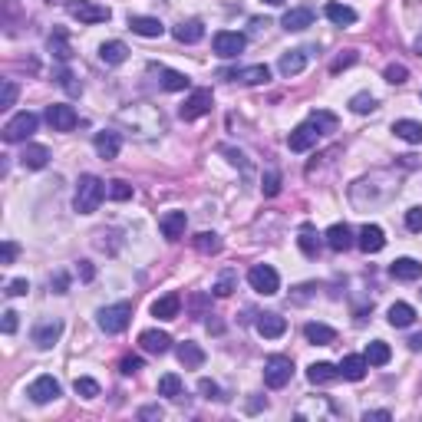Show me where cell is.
I'll list each match as a JSON object with an SVG mask.
<instances>
[{
    "instance_id": "ac0fdd59",
    "label": "cell",
    "mask_w": 422,
    "mask_h": 422,
    "mask_svg": "<svg viewBox=\"0 0 422 422\" xmlns=\"http://www.w3.org/2000/svg\"><path fill=\"white\" fill-rule=\"evenodd\" d=\"M258 333L264 336V340H278V336L287 333V320L280 314H258Z\"/></svg>"
},
{
    "instance_id": "5bb4252c",
    "label": "cell",
    "mask_w": 422,
    "mask_h": 422,
    "mask_svg": "<svg viewBox=\"0 0 422 422\" xmlns=\"http://www.w3.org/2000/svg\"><path fill=\"white\" fill-rule=\"evenodd\" d=\"M356 244H360V251L363 254H380V251L386 248V234L380 224H363L360 228V238H356Z\"/></svg>"
},
{
    "instance_id": "e7e4bbea",
    "label": "cell",
    "mask_w": 422,
    "mask_h": 422,
    "mask_svg": "<svg viewBox=\"0 0 422 422\" xmlns=\"http://www.w3.org/2000/svg\"><path fill=\"white\" fill-rule=\"evenodd\" d=\"M264 4H270V7H280V4H284V0H264Z\"/></svg>"
},
{
    "instance_id": "2e32d148",
    "label": "cell",
    "mask_w": 422,
    "mask_h": 422,
    "mask_svg": "<svg viewBox=\"0 0 422 422\" xmlns=\"http://www.w3.org/2000/svg\"><path fill=\"white\" fill-rule=\"evenodd\" d=\"M307 59H310V50H290V53H284V57L278 59V73L287 79L297 76V73H304Z\"/></svg>"
},
{
    "instance_id": "6da1fadb",
    "label": "cell",
    "mask_w": 422,
    "mask_h": 422,
    "mask_svg": "<svg viewBox=\"0 0 422 422\" xmlns=\"http://www.w3.org/2000/svg\"><path fill=\"white\" fill-rule=\"evenodd\" d=\"M330 129H336V115L333 113H310L307 122H300L294 132L287 135V145L290 152H307V149H314L316 142H320V135L330 132Z\"/></svg>"
},
{
    "instance_id": "6f0895ef",
    "label": "cell",
    "mask_w": 422,
    "mask_h": 422,
    "mask_svg": "<svg viewBox=\"0 0 422 422\" xmlns=\"http://www.w3.org/2000/svg\"><path fill=\"white\" fill-rule=\"evenodd\" d=\"M17 310H4V324H0V326H4V333H17Z\"/></svg>"
},
{
    "instance_id": "91938a15",
    "label": "cell",
    "mask_w": 422,
    "mask_h": 422,
    "mask_svg": "<svg viewBox=\"0 0 422 422\" xmlns=\"http://www.w3.org/2000/svg\"><path fill=\"white\" fill-rule=\"evenodd\" d=\"M79 278L86 280V284L96 278V270H93V264H89V261H79Z\"/></svg>"
},
{
    "instance_id": "484cf974",
    "label": "cell",
    "mask_w": 422,
    "mask_h": 422,
    "mask_svg": "<svg viewBox=\"0 0 422 422\" xmlns=\"http://www.w3.org/2000/svg\"><path fill=\"white\" fill-rule=\"evenodd\" d=\"M307 380L314 386H326V383H333V380H340V366H333V363H310L307 366Z\"/></svg>"
},
{
    "instance_id": "680465c9",
    "label": "cell",
    "mask_w": 422,
    "mask_h": 422,
    "mask_svg": "<svg viewBox=\"0 0 422 422\" xmlns=\"http://www.w3.org/2000/svg\"><path fill=\"white\" fill-rule=\"evenodd\" d=\"M162 406L159 403H152V406H142V409H139V419H162Z\"/></svg>"
},
{
    "instance_id": "11a10c76",
    "label": "cell",
    "mask_w": 422,
    "mask_h": 422,
    "mask_svg": "<svg viewBox=\"0 0 422 422\" xmlns=\"http://www.w3.org/2000/svg\"><path fill=\"white\" fill-rule=\"evenodd\" d=\"M27 290H30L27 278H17V280H10V284H7V294H10V297H23Z\"/></svg>"
},
{
    "instance_id": "f1b7e54d",
    "label": "cell",
    "mask_w": 422,
    "mask_h": 422,
    "mask_svg": "<svg viewBox=\"0 0 422 422\" xmlns=\"http://www.w3.org/2000/svg\"><path fill=\"white\" fill-rule=\"evenodd\" d=\"M178 310H182V297L178 294H165V297H159L152 304V316H159V320H175Z\"/></svg>"
},
{
    "instance_id": "681fc988",
    "label": "cell",
    "mask_w": 422,
    "mask_h": 422,
    "mask_svg": "<svg viewBox=\"0 0 422 422\" xmlns=\"http://www.w3.org/2000/svg\"><path fill=\"white\" fill-rule=\"evenodd\" d=\"M17 103V83L13 79H4V99H0V109H10Z\"/></svg>"
},
{
    "instance_id": "1f68e13d",
    "label": "cell",
    "mask_w": 422,
    "mask_h": 422,
    "mask_svg": "<svg viewBox=\"0 0 422 422\" xmlns=\"http://www.w3.org/2000/svg\"><path fill=\"white\" fill-rule=\"evenodd\" d=\"M304 336H307V343H316V346H330L336 340V330L326 324H307L304 326Z\"/></svg>"
},
{
    "instance_id": "ee69618b",
    "label": "cell",
    "mask_w": 422,
    "mask_h": 422,
    "mask_svg": "<svg viewBox=\"0 0 422 422\" xmlns=\"http://www.w3.org/2000/svg\"><path fill=\"white\" fill-rule=\"evenodd\" d=\"M109 198H113V202H129V198H132V185L122 182V178L109 182Z\"/></svg>"
},
{
    "instance_id": "ab89813d",
    "label": "cell",
    "mask_w": 422,
    "mask_h": 422,
    "mask_svg": "<svg viewBox=\"0 0 422 422\" xmlns=\"http://www.w3.org/2000/svg\"><path fill=\"white\" fill-rule=\"evenodd\" d=\"M162 89H169V93H182V89H188V76L178 73V69H162Z\"/></svg>"
},
{
    "instance_id": "30bf717a",
    "label": "cell",
    "mask_w": 422,
    "mask_h": 422,
    "mask_svg": "<svg viewBox=\"0 0 422 422\" xmlns=\"http://www.w3.org/2000/svg\"><path fill=\"white\" fill-rule=\"evenodd\" d=\"M244 33H234V30H221V33H215V40H211V47H215V53H218L221 59H234L244 50Z\"/></svg>"
},
{
    "instance_id": "836d02e7",
    "label": "cell",
    "mask_w": 422,
    "mask_h": 422,
    "mask_svg": "<svg viewBox=\"0 0 422 422\" xmlns=\"http://www.w3.org/2000/svg\"><path fill=\"white\" fill-rule=\"evenodd\" d=\"M297 248L307 254V258H316L320 254V234L314 231V224H304L297 234Z\"/></svg>"
},
{
    "instance_id": "83f0119b",
    "label": "cell",
    "mask_w": 422,
    "mask_h": 422,
    "mask_svg": "<svg viewBox=\"0 0 422 422\" xmlns=\"http://www.w3.org/2000/svg\"><path fill=\"white\" fill-rule=\"evenodd\" d=\"M125 57H129V47H125L122 40H109V43L99 47V59H103L106 67H119V63H125Z\"/></svg>"
},
{
    "instance_id": "7dc6e473",
    "label": "cell",
    "mask_w": 422,
    "mask_h": 422,
    "mask_svg": "<svg viewBox=\"0 0 422 422\" xmlns=\"http://www.w3.org/2000/svg\"><path fill=\"white\" fill-rule=\"evenodd\" d=\"M406 79H409V69H406L403 63H389V67H386V83L399 86V83H406Z\"/></svg>"
},
{
    "instance_id": "52a82bcc",
    "label": "cell",
    "mask_w": 422,
    "mask_h": 422,
    "mask_svg": "<svg viewBox=\"0 0 422 422\" xmlns=\"http://www.w3.org/2000/svg\"><path fill=\"white\" fill-rule=\"evenodd\" d=\"M248 284L258 290V294H264V297H270V294L280 290V278L270 264H254V268L248 270Z\"/></svg>"
},
{
    "instance_id": "74e56055",
    "label": "cell",
    "mask_w": 422,
    "mask_h": 422,
    "mask_svg": "<svg viewBox=\"0 0 422 422\" xmlns=\"http://www.w3.org/2000/svg\"><path fill=\"white\" fill-rule=\"evenodd\" d=\"M192 244H195L198 254H218V251H221V238L215 234V231H202V234H195Z\"/></svg>"
},
{
    "instance_id": "816d5d0a",
    "label": "cell",
    "mask_w": 422,
    "mask_h": 422,
    "mask_svg": "<svg viewBox=\"0 0 422 422\" xmlns=\"http://www.w3.org/2000/svg\"><path fill=\"white\" fill-rule=\"evenodd\" d=\"M356 59H360V57H356L353 50H346V57H336L333 63H330V73H340V69H346V67H353Z\"/></svg>"
},
{
    "instance_id": "d590c367",
    "label": "cell",
    "mask_w": 422,
    "mask_h": 422,
    "mask_svg": "<svg viewBox=\"0 0 422 422\" xmlns=\"http://www.w3.org/2000/svg\"><path fill=\"white\" fill-rule=\"evenodd\" d=\"M50 53L59 59V63H69V57H73V50H69V43H67V30H53L50 33Z\"/></svg>"
},
{
    "instance_id": "7a4b0ae2",
    "label": "cell",
    "mask_w": 422,
    "mask_h": 422,
    "mask_svg": "<svg viewBox=\"0 0 422 422\" xmlns=\"http://www.w3.org/2000/svg\"><path fill=\"white\" fill-rule=\"evenodd\" d=\"M106 195H109V188H106L103 178H96V175H79L76 195H73V208H76L79 215H93V211L103 205Z\"/></svg>"
},
{
    "instance_id": "cb8c5ba5",
    "label": "cell",
    "mask_w": 422,
    "mask_h": 422,
    "mask_svg": "<svg viewBox=\"0 0 422 422\" xmlns=\"http://www.w3.org/2000/svg\"><path fill=\"white\" fill-rule=\"evenodd\" d=\"M93 145H96V152H99V159H115L119 155V149H122V139H119V132H96V139H93Z\"/></svg>"
},
{
    "instance_id": "7bdbcfd3",
    "label": "cell",
    "mask_w": 422,
    "mask_h": 422,
    "mask_svg": "<svg viewBox=\"0 0 422 422\" xmlns=\"http://www.w3.org/2000/svg\"><path fill=\"white\" fill-rule=\"evenodd\" d=\"M350 109H353L356 115H366V113H373L376 109V99L370 96V93H356V96L350 99Z\"/></svg>"
},
{
    "instance_id": "8992f818",
    "label": "cell",
    "mask_w": 422,
    "mask_h": 422,
    "mask_svg": "<svg viewBox=\"0 0 422 422\" xmlns=\"http://www.w3.org/2000/svg\"><path fill=\"white\" fill-rule=\"evenodd\" d=\"M37 125H40V119L33 113H17L13 119H10L7 125H4V142H27L30 135L37 132Z\"/></svg>"
},
{
    "instance_id": "4316f807",
    "label": "cell",
    "mask_w": 422,
    "mask_h": 422,
    "mask_svg": "<svg viewBox=\"0 0 422 422\" xmlns=\"http://www.w3.org/2000/svg\"><path fill=\"white\" fill-rule=\"evenodd\" d=\"M178 363L185 366V370H198V366L205 363V350L198 343H192V340H185V343H178Z\"/></svg>"
},
{
    "instance_id": "d6a6232c",
    "label": "cell",
    "mask_w": 422,
    "mask_h": 422,
    "mask_svg": "<svg viewBox=\"0 0 422 422\" xmlns=\"http://www.w3.org/2000/svg\"><path fill=\"white\" fill-rule=\"evenodd\" d=\"M324 13H326L330 23H336V27H350V23H356V10L346 7V4H326Z\"/></svg>"
},
{
    "instance_id": "003e7915",
    "label": "cell",
    "mask_w": 422,
    "mask_h": 422,
    "mask_svg": "<svg viewBox=\"0 0 422 422\" xmlns=\"http://www.w3.org/2000/svg\"><path fill=\"white\" fill-rule=\"evenodd\" d=\"M419 294H422V290H419Z\"/></svg>"
},
{
    "instance_id": "603a6c76",
    "label": "cell",
    "mask_w": 422,
    "mask_h": 422,
    "mask_svg": "<svg viewBox=\"0 0 422 422\" xmlns=\"http://www.w3.org/2000/svg\"><path fill=\"white\" fill-rule=\"evenodd\" d=\"M129 30L139 33V37L155 40V37H162L165 33V23L159 17H129Z\"/></svg>"
},
{
    "instance_id": "d6986e66",
    "label": "cell",
    "mask_w": 422,
    "mask_h": 422,
    "mask_svg": "<svg viewBox=\"0 0 422 422\" xmlns=\"http://www.w3.org/2000/svg\"><path fill=\"white\" fill-rule=\"evenodd\" d=\"M324 241H326V248H330V251L343 254V251L353 248V231L346 228V224H330L326 234H324Z\"/></svg>"
},
{
    "instance_id": "ffe728a7",
    "label": "cell",
    "mask_w": 422,
    "mask_h": 422,
    "mask_svg": "<svg viewBox=\"0 0 422 422\" xmlns=\"http://www.w3.org/2000/svg\"><path fill=\"white\" fill-rule=\"evenodd\" d=\"M20 165L23 169H47L50 165V149L40 142H27L23 152H20Z\"/></svg>"
},
{
    "instance_id": "f6af8a7d",
    "label": "cell",
    "mask_w": 422,
    "mask_h": 422,
    "mask_svg": "<svg viewBox=\"0 0 422 422\" xmlns=\"http://www.w3.org/2000/svg\"><path fill=\"white\" fill-rule=\"evenodd\" d=\"M57 83L67 89L69 96H79V93H83V83H76V76H73L69 69H59V73H57Z\"/></svg>"
},
{
    "instance_id": "94428289",
    "label": "cell",
    "mask_w": 422,
    "mask_h": 422,
    "mask_svg": "<svg viewBox=\"0 0 422 422\" xmlns=\"http://www.w3.org/2000/svg\"><path fill=\"white\" fill-rule=\"evenodd\" d=\"M373 419H393V416L386 413V409H373V413H363V422H373Z\"/></svg>"
},
{
    "instance_id": "8fae6325",
    "label": "cell",
    "mask_w": 422,
    "mask_h": 422,
    "mask_svg": "<svg viewBox=\"0 0 422 422\" xmlns=\"http://www.w3.org/2000/svg\"><path fill=\"white\" fill-rule=\"evenodd\" d=\"M27 396H30V399H33L37 406L53 403V399L59 396V383L53 380V376H37V380L27 386Z\"/></svg>"
},
{
    "instance_id": "f546056e",
    "label": "cell",
    "mask_w": 422,
    "mask_h": 422,
    "mask_svg": "<svg viewBox=\"0 0 422 422\" xmlns=\"http://www.w3.org/2000/svg\"><path fill=\"white\" fill-rule=\"evenodd\" d=\"M366 356H343V363H340V376H343V380H350V383H360V380H363L366 376Z\"/></svg>"
},
{
    "instance_id": "7c38bea8",
    "label": "cell",
    "mask_w": 422,
    "mask_h": 422,
    "mask_svg": "<svg viewBox=\"0 0 422 422\" xmlns=\"http://www.w3.org/2000/svg\"><path fill=\"white\" fill-rule=\"evenodd\" d=\"M224 79H238L244 86H261L270 79V69L264 63H254V67H241V69H231V73H221Z\"/></svg>"
},
{
    "instance_id": "8d00e7d4",
    "label": "cell",
    "mask_w": 422,
    "mask_h": 422,
    "mask_svg": "<svg viewBox=\"0 0 422 422\" xmlns=\"http://www.w3.org/2000/svg\"><path fill=\"white\" fill-rule=\"evenodd\" d=\"M386 316H389V324L399 326V330H403V326H413V324H416V310L409 307V304H403V300H399V304H393Z\"/></svg>"
},
{
    "instance_id": "6125c7cd",
    "label": "cell",
    "mask_w": 422,
    "mask_h": 422,
    "mask_svg": "<svg viewBox=\"0 0 422 422\" xmlns=\"http://www.w3.org/2000/svg\"><path fill=\"white\" fill-rule=\"evenodd\" d=\"M406 343H409V350H413V353H419V350H422V333H413Z\"/></svg>"
},
{
    "instance_id": "ba28073f",
    "label": "cell",
    "mask_w": 422,
    "mask_h": 422,
    "mask_svg": "<svg viewBox=\"0 0 422 422\" xmlns=\"http://www.w3.org/2000/svg\"><path fill=\"white\" fill-rule=\"evenodd\" d=\"M211 106H215V96H211V89H195L192 96L185 99V106L178 109L185 122H195V119H202V115L211 113Z\"/></svg>"
},
{
    "instance_id": "d4e9b609",
    "label": "cell",
    "mask_w": 422,
    "mask_h": 422,
    "mask_svg": "<svg viewBox=\"0 0 422 422\" xmlns=\"http://www.w3.org/2000/svg\"><path fill=\"white\" fill-rule=\"evenodd\" d=\"M172 37L178 40V43H188V47H192V43H198V40L205 37V23L202 20H182V23L172 30Z\"/></svg>"
},
{
    "instance_id": "4dcf8cb0",
    "label": "cell",
    "mask_w": 422,
    "mask_h": 422,
    "mask_svg": "<svg viewBox=\"0 0 422 422\" xmlns=\"http://www.w3.org/2000/svg\"><path fill=\"white\" fill-rule=\"evenodd\" d=\"M393 132L409 145H422V122H416V119H396Z\"/></svg>"
},
{
    "instance_id": "44dd1931",
    "label": "cell",
    "mask_w": 422,
    "mask_h": 422,
    "mask_svg": "<svg viewBox=\"0 0 422 422\" xmlns=\"http://www.w3.org/2000/svg\"><path fill=\"white\" fill-rule=\"evenodd\" d=\"M280 27L284 30H307V27H314V10L310 7H290L284 17H280Z\"/></svg>"
},
{
    "instance_id": "9f6ffc18",
    "label": "cell",
    "mask_w": 422,
    "mask_h": 422,
    "mask_svg": "<svg viewBox=\"0 0 422 422\" xmlns=\"http://www.w3.org/2000/svg\"><path fill=\"white\" fill-rule=\"evenodd\" d=\"M406 228H409V231H422V208H409V211H406Z\"/></svg>"
},
{
    "instance_id": "e575fe53",
    "label": "cell",
    "mask_w": 422,
    "mask_h": 422,
    "mask_svg": "<svg viewBox=\"0 0 422 422\" xmlns=\"http://www.w3.org/2000/svg\"><path fill=\"white\" fill-rule=\"evenodd\" d=\"M366 363L370 366H386L389 360H393V350H389V343H383V340H373V343L366 346Z\"/></svg>"
},
{
    "instance_id": "7402d4cb",
    "label": "cell",
    "mask_w": 422,
    "mask_h": 422,
    "mask_svg": "<svg viewBox=\"0 0 422 422\" xmlns=\"http://www.w3.org/2000/svg\"><path fill=\"white\" fill-rule=\"evenodd\" d=\"M389 274H393L396 280H419L422 278V264L416 258H396L393 264H389Z\"/></svg>"
},
{
    "instance_id": "9c48e42d",
    "label": "cell",
    "mask_w": 422,
    "mask_h": 422,
    "mask_svg": "<svg viewBox=\"0 0 422 422\" xmlns=\"http://www.w3.org/2000/svg\"><path fill=\"white\" fill-rule=\"evenodd\" d=\"M47 122L53 125V132H73V129H76V122H79V115H76V109H73V106L53 103V106H47Z\"/></svg>"
},
{
    "instance_id": "e0dca14e",
    "label": "cell",
    "mask_w": 422,
    "mask_h": 422,
    "mask_svg": "<svg viewBox=\"0 0 422 422\" xmlns=\"http://www.w3.org/2000/svg\"><path fill=\"white\" fill-rule=\"evenodd\" d=\"M159 228L169 241H178L185 238V228H188V218H185V211H165L162 218H159Z\"/></svg>"
},
{
    "instance_id": "03108f58",
    "label": "cell",
    "mask_w": 422,
    "mask_h": 422,
    "mask_svg": "<svg viewBox=\"0 0 422 422\" xmlns=\"http://www.w3.org/2000/svg\"><path fill=\"white\" fill-rule=\"evenodd\" d=\"M416 53H419V57H422V37L416 40Z\"/></svg>"
},
{
    "instance_id": "f907efd6",
    "label": "cell",
    "mask_w": 422,
    "mask_h": 422,
    "mask_svg": "<svg viewBox=\"0 0 422 422\" xmlns=\"http://www.w3.org/2000/svg\"><path fill=\"white\" fill-rule=\"evenodd\" d=\"M142 370V356H125L122 363H119V373L122 376H132V373H139Z\"/></svg>"
},
{
    "instance_id": "4fadbf2b",
    "label": "cell",
    "mask_w": 422,
    "mask_h": 422,
    "mask_svg": "<svg viewBox=\"0 0 422 422\" xmlns=\"http://www.w3.org/2000/svg\"><path fill=\"white\" fill-rule=\"evenodd\" d=\"M139 346H142L145 353L162 356L172 350V336L165 333V330H142V333H139Z\"/></svg>"
},
{
    "instance_id": "3957f363",
    "label": "cell",
    "mask_w": 422,
    "mask_h": 422,
    "mask_svg": "<svg viewBox=\"0 0 422 422\" xmlns=\"http://www.w3.org/2000/svg\"><path fill=\"white\" fill-rule=\"evenodd\" d=\"M132 320V304L129 300H119V304H109V307L99 310V326L106 333H122Z\"/></svg>"
},
{
    "instance_id": "277c9868",
    "label": "cell",
    "mask_w": 422,
    "mask_h": 422,
    "mask_svg": "<svg viewBox=\"0 0 422 422\" xmlns=\"http://www.w3.org/2000/svg\"><path fill=\"white\" fill-rule=\"evenodd\" d=\"M290 376H294L290 356H284V353L268 356V363H264V383H268L270 389H284V386L290 383Z\"/></svg>"
},
{
    "instance_id": "db71d44e",
    "label": "cell",
    "mask_w": 422,
    "mask_h": 422,
    "mask_svg": "<svg viewBox=\"0 0 422 422\" xmlns=\"http://www.w3.org/2000/svg\"><path fill=\"white\" fill-rule=\"evenodd\" d=\"M50 287H53V294H67V287H69V278L63 274V270H57L53 278H50Z\"/></svg>"
},
{
    "instance_id": "b9f144b4",
    "label": "cell",
    "mask_w": 422,
    "mask_h": 422,
    "mask_svg": "<svg viewBox=\"0 0 422 422\" xmlns=\"http://www.w3.org/2000/svg\"><path fill=\"white\" fill-rule=\"evenodd\" d=\"M73 389H76V396H83V399H96L99 396V383L89 380V376H79L76 383H73Z\"/></svg>"
},
{
    "instance_id": "be15d7a7",
    "label": "cell",
    "mask_w": 422,
    "mask_h": 422,
    "mask_svg": "<svg viewBox=\"0 0 422 422\" xmlns=\"http://www.w3.org/2000/svg\"><path fill=\"white\" fill-rule=\"evenodd\" d=\"M261 406H268V399H264V403H261V399H251V403H248V409H251V413H258Z\"/></svg>"
},
{
    "instance_id": "c3c4849f",
    "label": "cell",
    "mask_w": 422,
    "mask_h": 422,
    "mask_svg": "<svg viewBox=\"0 0 422 422\" xmlns=\"http://www.w3.org/2000/svg\"><path fill=\"white\" fill-rule=\"evenodd\" d=\"M17 254H20L17 241H4V248H0V264H4V268H7V264H13V261H17Z\"/></svg>"
},
{
    "instance_id": "5b68a950",
    "label": "cell",
    "mask_w": 422,
    "mask_h": 422,
    "mask_svg": "<svg viewBox=\"0 0 422 422\" xmlns=\"http://www.w3.org/2000/svg\"><path fill=\"white\" fill-rule=\"evenodd\" d=\"M67 13L73 20H79V23H106V20L113 17V10L96 4V0H69Z\"/></svg>"
},
{
    "instance_id": "60d3db41",
    "label": "cell",
    "mask_w": 422,
    "mask_h": 422,
    "mask_svg": "<svg viewBox=\"0 0 422 422\" xmlns=\"http://www.w3.org/2000/svg\"><path fill=\"white\" fill-rule=\"evenodd\" d=\"M261 192H264V198L280 195V172H278V169H270V172L261 178Z\"/></svg>"
},
{
    "instance_id": "9a60e30c",
    "label": "cell",
    "mask_w": 422,
    "mask_h": 422,
    "mask_svg": "<svg viewBox=\"0 0 422 422\" xmlns=\"http://www.w3.org/2000/svg\"><path fill=\"white\" fill-rule=\"evenodd\" d=\"M59 336H63V324H59V320H40V324L33 326V343H37L40 350H50Z\"/></svg>"
},
{
    "instance_id": "f35d334b",
    "label": "cell",
    "mask_w": 422,
    "mask_h": 422,
    "mask_svg": "<svg viewBox=\"0 0 422 422\" xmlns=\"http://www.w3.org/2000/svg\"><path fill=\"white\" fill-rule=\"evenodd\" d=\"M159 396H165V399H182V376L165 373L162 380H159Z\"/></svg>"
},
{
    "instance_id": "f5cc1de1",
    "label": "cell",
    "mask_w": 422,
    "mask_h": 422,
    "mask_svg": "<svg viewBox=\"0 0 422 422\" xmlns=\"http://www.w3.org/2000/svg\"><path fill=\"white\" fill-rule=\"evenodd\" d=\"M198 393H202L205 399H224L221 389H218V383H211V380H202V383H198Z\"/></svg>"
},
{
    "instance_id": "bcb514c9",
    "label": "cell",
    "mask_w": 422,
    "mask_h": 422,
    "mask_svg": "<svg viewBox=\"0 0 422 422\" xmlns=\"http://www.w3.org/2000/svg\"><path fill=\"white\" fill-rule=\"evenodd\" d=\"M234 280H238V274H234V270H224V274H221V280L215 284V297H231Z\"/></svg>"
}]
</instances>
